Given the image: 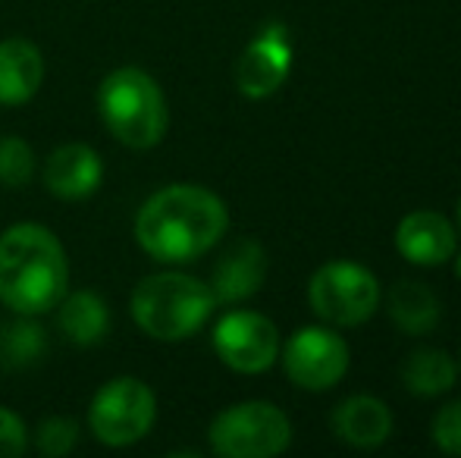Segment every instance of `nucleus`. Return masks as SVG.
<instances>
[{
    "label": "nucleus",
    "instance_id": "obj_1",
    "mask_svg": "<svg viewBox=\"0 0 461 458\" xmlns=\"http://www.w3.org/2000/svg\"><path fill=\"white\" fill-rule=\"evenodd\" d=\"M230 227L223 198L201 185H167L135 217L141 251L160 264H185L211 251Z\"/></svg>",
    "mask_w": 461,
    "mask_h": 458
},
{
    "label": "nucleus",
    "instance_id": "obj_4",
    "mask_svg": "<svg viewBox=\"0 0 461 458\" xmlns=\"http://www.w3.org/2000/svg\"><path fill=\"white\" fill-rule=\"evenodd\" d=\"M97 111L120 145L132 151H148L160 145L170 126L167 98L154 76L139 67H120L97 88Z\"/></svg>",
    "mask_w": 461,
    "mask_h": 458
},
{
    "label": "nucleus",
    "instance_id": "obj_6",
    "mask_svg": "<svg viewBox=\"0 0 461 458\" xmlns=\"http://www.w3.org/2000/svg\"><path fill=\"white\" fill-rule=\"evenodd\" d=\"M292 443V424L274 402H242L211 424V449L223 458H274Z\"/></svg>",
    "mask_w": 461,
    "mask_h": 458
},
{
    "label": "nucleus",
    "instance_id": "obj_12",
    "mask_svg": "<svg viewBox=\"0 0 461 458\" xmlns=\"http://www.w3.org/2000/svg\"><path fill=\"white\" fill-rule=\"evenodd\" d=\"M264 276H267V255L255 238H239L230 245L223 257L217 261L211 276V292L220 305H236L245 301L261 289Z\"/></svg>",
    "mask_w": 461,
    "mask_h": 458
},
{
    "label": "nucleus",
    "instance_id": "obj_23",
    "mask_svg": "<svg viewBox=\"0 0 461 458\" xmlns=\"http://www.w3.org/2000/svg\"><path fill=\"white\" fill-rule=\"evenodd\" d=\"M29 446V430L16 411L0 405V458H19Z\"/></svg>",
    "mask_w": 461,
    "mask_h": 458
},
{
    "label": "nucleus",
    "instance_id": "obj_19",
    "mask_svg": "<svg viewBox=\"0 0 461 458\" xmlns=\"http://www.w3.org/2000/svg\"><path fill=\"white\" fill-rule=\"evenodd\" d=\"M48 348L44 330L32 318L19 314V320L0 327V364L4 367H29Z\"/></svg>",
    "mask_w": 461,
    "mask_h": 458
},
{
    "label": "nucleus",
    "instance_id": "obj_10",
    "mask_svg": "<svg viewBox=\"0 0 461 458\" xmlns=\"http://www.w3.org/2000/svg\"><path fill=\"white\" fill-rule=\"evenodd\" d=\"M292 69V41L285 25L270 22L258 31V38L242 50L236 63V85L245 98H270L285 82Z\"/></svg>",
    "mask_w": 461,
    "mask_h": 458
},
{
    "label": "nucleus",
    "instance_id": "obj_8",
    "mask_svg": "<svg viewBox=\"0 0 461 458\" xmlns=\"http://www.w3.org/2000/svg\"><path fill=\"white\" fill-rule=\"evenodd\" d=\"M283 364L302 390H330L348 371V346L327 327H304L283 348Z\"/></svg>",
    "mask_w": 461,
    "mask_h": 458
},
{
    "label": "nucleus",
    "instance_id": "obj_18",
    "mask_svg": "<svg viewBox=\"0 0 461 458\" xmlns=\"http://www.w3.org/2000/svg\"><path fill=\"white\" fill-rule=\"evenodd\" d=\"M456 364L439 348H418L402 364V383L411 396H443L456 386Z\"/></svg>",
    "mask_w": 461,
    "mask_h": 458
},
{
    "label": "nucleus",
    "instance_id": "obj_11",
    "mask_svg": "<svg viewBox=\"0 0 461 458\" xmlns=\"http://www.w3.org/2000/svg\"><path fill=\"white\" fill-rule=\"evenodd\" d=\"M104 176V160L92 145L82 141H69L50 151L48 164H44V185L50 195L63 198V202H79L97 192Z\"/></svg>",
    "mask_w": 461,
    "mask_h": 458
},
{
    "label": "nucleus",
    "instance_id": "obj_9",
    "mask_svg": "<svg viewBox=\"0 0 461 458\" xmlns=\"http://www.w3.org/2000/svg\"><path fill=\"white\" fill-rule=\"evenodd\" d=\"M220 361L239 373H261L279 358V333L274 320L255 311H230L213 330Z\"/></svg>",
    "mask_w": 461,
    "mask_h": 458
},
{
    "label": "nucleus",
    "instance_id": "obj_7",
    "mask_svg": "<svg viewBox=\"0 0 461 458\" xmlns=\"http://www.w3.org/2000/svg\"><path fill=\"white\" fill-rule=\"evenodd\" d=\"M311 311L333 327H358L380 308V283L352 261L323 264L308 283Z\"/></svg>",
    "mask_w": 461,
    "mask_h": 458
},
{
    "label": "nucleus",
    "instance_id": "obj_14",
    "mask_svg": "<svg viewBox=\"0 0 461 458\" xmlns=\"http://www.w3.org/2000/svg\"><path fill=\"white\" fill-rule=\"evenodd\" d=\"M44 82V57L25 38L0 41V104L19 107L38 94Z\"/></svg>",
    "mask_w": 461,
    "mask_h": 458
},
{
    "label": "nucleus",
    "instance_id": "obj_21",
    "mask_svg": "<svg viewBox=\"0 0 461 458\" xmlns=\"http://www.w3.org/2000/svg\"><path fill=\"white\" fill-rule=\"evenodd\" d=\"M76 443H79V424L73 421V418H48V421H41V427L35 430V446L41 455L48 458H63L69 455L76 449Z\"/></svg>",
    "mask_w": 461,
    "mask_h": 458
},
{
    "label": "nucleus",
    "instance_id": "obj_13",
    "mask_svg": "<svg viewBox=\"0 0 461 458\" xmlns=\"http://www.w3.org/2000/svg\"><path fill=\"white\" fill-rule=\"evenodd\" d=\"M395 248L418 267H437L456 255V229L437 211H414L395 229Z\"/></svg>",
    "mask_w": 461,
    "mask_h": 458
},
{
    "label": "nucleus",
    "instance_id": "obj_17",
    "mask_svg": "<svg viewBox=\"0 0 461 458\" xmlns=\"http://www.w3.org/2000/svg\"><path fill=\"white\" fill-rule=\"evenodd\" d=\"M389 318L408 337H424V333L437 330L439 318H443V305L424 283L402 280L389 292Z\"/></svg>",
    "mask_w": 461,
    "mask_h": 458
},
{
    "label": "nucleus",
    "instance_id": "obj_25",
    "mask_svg": "<svg viewBox=\"0 0 461 458\" xmlns=\"http://www.w3.org/2000/svg\"><path fill=\"white\" fill-rule=\"evenodd\" d=\"M458 223H461V204H458Z\"/></svg>",
    "mask_w": 461,
    "mask_h": 458
},
{
    "label": "nucleus",
    "instance_id": "obj_16",
    "mask_svg": "<svg viewBox=\"0 0 461 458\" xmlns=\"http://www.w3.org/2000/svg\"><path fill=\"white\" fill-rule=\"evenodd\" d=\"M57 324L73 346H95L110 330V308L92 289L67 292L57 305Z\"/></svg>",
    "mask_w": 461,
    "mask_h": 458
},
{
    "label": "nucleus",
    "instance_id": "obj_5",
    "mask_svg": "<svg viewBox=\"0 0 461 458\" xmlns=\"http://www.w3.org/2000/svg\"><path fill=\"white\" fill-rule=\"evenodd\" d=\"M158 421V399L139 377H113L95 392L88 409V427L104 446H132L145 440Z\"/></svg>",
    "mask_w": 461,
    "mask_h": 458
},
{
    "label": "nucleus",
    "instance_id": "obj_20",
    "mask_svg": "<svg viewBox=\"0 0 461 458\" xmlns=\"http://www.w3.org/2000/svg\"><path fill=\"white\" fill-rule=\"evenodd\" d=\"M35 173V151L29 148V141L16 139H0V185L6 189H23Z\"/></svg>",
    "mask_w": 461,
    "mask_h": 458
},
{
    "label": "nucleus",
    "instance_id": "obj_22",
    "mask_svg": "<svg viewBox=\"0 0 461 458\" xmlns=\"http://www.w3.org/2000/svg\"><path fill=\"white\" fill-rule=\"evenodd\" d=\"M433 443L443 453L461 455V402H452L433 418Z\"/></svg>",
    "mask_w": 461,
    "mask_h": 458
},
{
    "label": "nucleus",
    "instance_id": "obj_2",
    "mask_svg": "<svg viewBox=\"0 0 461 458\" xmlns=\"http://www.w3.org/2000/svg\"><path fill=\"white\" fill-rule=\"evenodd\" d=\"M67 289V251L48 227L16 223L0 236V301L13 314L38 318L54 311Z\"/></svg>",
    "mask_w": 461,
    "mask_h": 458
},
{
    "label": "nucleus",
    "instance_id": "obj_24",
    "mask_svg": "<svg viewBox=\"0 0 461 458\" xmlns=\"http://www.w3.org/2000/svg\"><path fill=\"white\" fill-rule=\"evenodd\" d=\"M456 274H458V280H461V255L456 257Z\"/></svg>",
    "mask_w": 461,
    "mask_h": 458
},
{
    "label": "nucleus",
    "instance_id": "obj_15",
    "mask_svg": "<svg viewBox=\"0 0 461 458\" xmlns=\"http://www.w3.org/2000/svg\"><path fill=\"white\" fill-rule=\"evenodd\" d=\"M333 430L355 449H374L393 434V411L376 396H352L333 411Z\"/></svg>",
    "mask_w": 461,
    "mask_h": 458
},
{
    "label": "nucleus",
    "instance_id": "obj_3",
    "mask_svg": "<svg viewBox=\"0 0 461 458\" xmlns=\"http://www.w3.org/2000/svg\"><path fill=\"white\" fill-rule=\"evenodd\" d=\"M132 318L141 333L164 343H179L188 339L207 324V318L217 308L211 286L188 274H154L145 276L132 289Z\"/></svg>",
    "mask_w": 461,
    "mask_h": 458
}]
</instances>
